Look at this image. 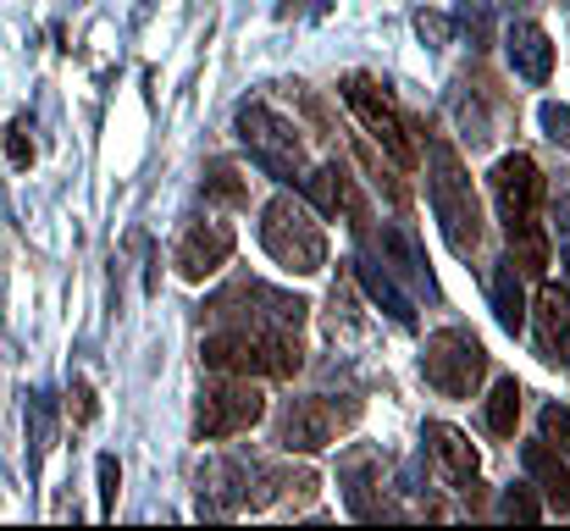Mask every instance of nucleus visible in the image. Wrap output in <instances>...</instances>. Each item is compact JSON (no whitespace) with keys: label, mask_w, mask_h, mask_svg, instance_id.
Returning a JSON list of instances; mask_svg holds the SVG:
<instances>
[{"label":"nucleus","mask_w":570,"mask_h":531,"mask_svg":"<svg viewBox=\"0 0 570 531\" xmlns=\"http://www.w3.org/2000/svg\"><path fill=\"white\" fill-rule=\"evenodd\" d=\"M543 194H549V183H543L532 156H504L493 167V199H499V216H504V233H510V249H515L510 260L521 272H543V260H549V238L538 227Z\"/></svg>","instance_id":"obj_1"},{"label":"nucleus","mask_w":570,"mask_h":531,"mask_svg":"<svg viewBox=\"0 0 570 531\" xmlns=\"http://www.w3.org/2000/svg\"><path fill=\"white\" fill-rule=\"evenodd\" d=\"M199 354L222 376H294L305 365L299 327H222Z\"/></svg>","instance_id":"obj_2"},{"label":"nucleus","mask_w":570,"mask_h":531,"mask_svg":"<svg viewBox=\"0 0 570 531\" xmlns=\"http://www.w3.org/2000/svg\"><path fill=\"white\" fill-rule=\"evenodd\" d=\"M261 244L266 255L294 272V277H316L327 266V233L322 222L311 216V205H299L294 194H277L266 210H261Z\"/></svg>","instance_id":"obj_3"},{"label":"nucleus","mask_w":570,"mask_h":531,"mask_svg":"<svg viewBox=\"0 0 570 531\" xmlns=\"http://www.w3.org/2000/svg\"><path fill=\"white\" fill-rule=\"evenodd\" d=\"M432 210H438V222H443L449 249H454L460 260H471L476 244H482V205H476V188H471V177L460 167V156H454L443 139L432 145Z\"/></svg>","instance_id":"obj_4"},{"label":"nucleus","mask_w":570,"mask_h":531,"mask_svg":"<svg viewBox=\"0 0 570 531\" xmlns=\"http://www.w3.org/2000/svg\"><path fill=\"white\" fill-rule=\"evenodd\" d=\"M344 106L361 117V128L377 139L382 156H387L393 167H404V173H410V167L421 161V145L410 139V117L399 111V100L382 89L377 78H366V72H350V78H344Z\"/></svg>","instance_id":"obj_5"},{"label":"nucleus","mask_w":570,"mask_h":531,"mask_svg":"<svg viewBox=\"0 0 570 531\" xmlns=\"http://www.w3.org/2000/svg\"><path fill=\"white\" fill-rule=\"evenodd\" d=\"M361 421V404H338L327 393H311V399H288L277 410V443L288 454H322L327 443H338L344 426Z\"/></svg>","instance_id":"obj_6"},{"label":"nucleus","mask_w":570,"mask_h":531,"mask_svg":"<svg viewBox=\"0 0 570 531\" xmlns=\"http://www.w3.org/2000/svg\"><path fill=\"white\" fill-rule=\"evenodd\" d=\"M421 371H426V382H432L438 393H449V399H471V393L482 387V376H488V350H482L471 333L443 327V333L426 338Z\"/></svg>","instance_id":"obj_7"},{"label":"nucleus","mask_w":570,"mask_h":531,"mask_svg":"<svg viewBox=\"0 0 570 531\" xmlns=\"http://www.w3.org/2000/svg\"><path fill=\"white\" fill-rule=\"evenodd\" d=\"M255 421H266V399H261V387L249 382V376H222L216 387H205L199 393V415H194V432H199V443L210 437H238V432H249Z\"/></svg>","instance_id":"obj_8"},{"label":"nucleus","mask_w":570,"mask_h":531,"mask_svg":"<svg viewBox=\"0 0 570 531\" xmlns=\"http://www.w3.org/2000/svg\"><path fill=\"white\" fill-rule=\"evenodd\" d=\"M294 134H299V128L283 122V117L266 111V106H244V111H238V139L249 145V156H255L266 173H277V177L305 173V145H299Z\"/></svg>","instance_id":"obj_9"},{"label":"nucleus","mask_w":570,"mask_h":531,"mask_svg":"<svg viewBox=\"0 0 570 531\" xmlns=\"http://www.w3.org/2000/svg\"><path fill=\"white\" fill-rule=\"evenodd\" d=\"M233 227L227 222H194L189 233L178 238V272L189 277V283H205V277H216L222 266H227V255H233Z\"/></svg>","instance_id":"obj_10"},{"label":"nucleus","mask_w":570,"mask_h":531,"mask_svg":"<svg viewBox=\"0 0 570 531\" xmlns=\"http://www.w3.org/2000/svg\"><path fill=\"white\" fill-rule=\"evenodd\" d=\"M426 443H432V460L443 465V476L471 493L476 488V449H471V437L460 426H449V421H432L426 426Z\"/></svg>","instance_id":"obj_11"},{"label":"nucleus","mask_w":570,"mask_h":531,"mask_svg":"<svg viewBox=\"0 0 570 531\" xmlns=\"http://www.w3.org/2000/svg\"><path fill=\"white\" fill-rule=\"evenodd\" d=\"M538 344L549 360L570 365V288L560 283H543V294H538Z\"/></svg>","instance_id":"obj_12"},{"label":"nucleus","mask_w":570,"mask_h":531,"mask_svg":"<svg viewBox=\"0 0 570 531\" xmlns=\"http://www.w3.org/2000/svg\"><path fill=\"white\" fill-rule=\"evenodd\" d=\"M527 476H532V488L554 504V510H570V465L560 460V449L554 443H527Z\"/></svg>","instance_id":"obj_13"},{"label":"nucleus","mask_w":570,"mask_h":531,"mask_svg":"<svg viewBox=\"0 0 570 531\" xmlns=\"http://www.w3.org/2000/svg\"><path fill=\"white\" fill-rule=\"evenodd\" d=\"M510 61H515V72H521L527 83H549V72H554V45H549V33H543L538 22H515V28H510Z\"/></svg>","instance_id":"obj_14"},{"label":"nucleus","mask_w":570,"mask_h":531,"mask_svg":"<svg viewBox=\"0 0 570 531\" xmlns=\"http://www.w3.org/2000/svg\"><path fill=\"white\" fill-rule=\"evenodd\" d=\"M305 194H311V205L322 210V216H338V210H355L361 216V205H355V188H350V173L333 161V167H316V173L305 177Z\"/></svg>","instance_id":"obj_15"},{"label":"nucleus","mask_w":570,"mask_h":531,"mask_svg":"<svg viewBox=\"0 0 570 531\" xmlns=\"http://www.w3.org/2000/svg\"><path fill=\"white\" fill-rule=\"evenodd\" d=\"M515 426H521V382L499 376L493 393H488V432L493 437H515Z\"/></svg>","instance_id":"obj_16"},{"label":"nucleus","mask_w":570,"mask_h":531,"mask_svg":"<svg viewBox=\"0 0 570 531\" xmlns=\"http://www.w3.org/2000/svg\"><path fill=\"white\" fill-rule=\"evenodd\" d=\"M493 305H499V322H504L510 333L527 327V299H521V283H515V260L499 266V277H493Z\"/></svg>","instance_id":"obj_17"},{"label":"nucleus","mask_w":570,"mask_h":531,"mask_svg":"<svg viewBox=\"0 0 570 531\" xmlns=\"http://www.w3.org/2000/svg\"><path fill=\"white\" fill-rule=\"evenodd\" d=\"M205 194H210V199H222V205H249V177L238 173L233 161H210V173H205Z\"/></svg>","instance_id":"obj_18"},{"label":"nucleus","mask_w":570,"mask_h":531,"mask_svg":"<svg viewBox=\"0 0 570 531\" xmlns=\"http://www.w3.org/2000/svg\"><path fill=\"white\" fill-rule=\"evenodd\" d=\"M543 443H554V449L570 454V410L566 404H549V410H543Z\"/></svg>","instance_id":"obj_19"},{"label":"nucleus","mask_w":570,"mask_h":531,"mask_svg":"<svg viewBox=\"0 0 570 531\" xmlns=\"http://www.w3.org/2000/svg\"><path fill=\"white\" fill-rule=\"evenodd\" d=\"M504 515L510 521H543V504L532 499V488H510L504 493Z\"/></svg>","instance_id":"obj_20"},{"label":"nucleus","mask_w":570,"mask_h":531,"mask_svg":"<svg viewBox=\"0 0 570 531\" xmlns=\"http://www.w3.org/2000/svg\"><path fill=\"white\" fill-rule=\"evenodd\" d=\"M6 156H11V167H28V161H33V139H28V122H22V117H17L11 134H6Z\"/></svg>","instance_id":"obj_21"},{"label":"nucleus","mask_w":570,"mask_h":531,"mask_svg":"<svg viewBox=\"0 0 570 531\" xmlns=\"http://www.w3.org/2000/svg\"><path fill=\"white\" fill-rule=\"evenodd\" d=\"M543 128H549L554 145H570V111L566 106H543Z\"/></svg>","instance_id":"obj_22"},{"label":"nucleus","mask_w":570,"mask_h":531,"mask_svg":"<svg viewBox=\"0 0 570 531\" xmlns=\"http://www.w3.org/2000/svg\"><path fill=\"white\" fill-rule=\"evenodd\" d=\"M100 493H106V515H111V504H117V460L111 454L100 460Z\"/></svg>","instance_id":"obj_23"},{"label":"nucleus","mask_w":570,"mask_h":531,"mask_svg":"<svg viewBox=\"0 0 570 531\" xmlns=\"http://www.w3.org/2000/svg\"><path fill=\"white\" fill-rule=\"evenodd\" d=\"M72 399H78V421H89V415H95V393H89V382H78Z\"/></svg>","instance_id":"obj_24"},{"label":"nucleus","mask_w":570,"mask_h":531,"mask_svg":"<svg viewBox=\"0 0 570 531\" xmlns=\"http://www.w3.org/2000/svg\"><path fill=\"white\" fill-rule=\"evenodd\" d=\"M421 33H432V39H443L449 28H443V17H421Z\"/></svg>","instance_id":"obj_25"}]
</instances>
